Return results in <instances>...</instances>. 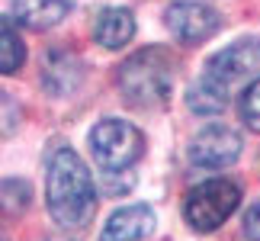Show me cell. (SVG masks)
<instances>
[{
	"mask_svg": "<svg viewBox=\"0 0 260 241\" xmlns=\"http://www.w3.org/2000/svg\"><path fill=\"white\" fill-rule=\"evenodd\" d=\"M154 232V213L148 206H125L109 216L100 241H142Z\"/></svg>",
	"mask_w": 260,
	"mask_h": 241,
	"instance_id": "cell-8",
	"label": "cell"
},
{
	"mask_svg": "<svg viewBox=\"0 0 260 241\" xmlns=\"http://www.w3.org/2000/svg\"><path fill=\"white\" fill-rule=\"evenodd\" d=\"M238 199H241V190L232 180H206L186 193L183 216L196 232H215L238 209Z\"/></svg>",
	"mask_w": 260,
	"mask_h": 241,
	"instance_id": "cell-3",
	"label": "cell"
},
{
	"mask_svg": "<svg viewBox=\"0 0 260 241\" xmlns=\"http://www.w3.org/2000/svg\"><path fill=\"white\" fill-rule=\"evenodd\" d=\"M68 10H71V4H68V0H13L16 19H19L26 29H36V33L58 26V23L68 16Z\"/></svg>",
	"mask_w": 260,
	"mask_h": 241,
	"instance_id": "cell-10",
	"label": "cell"
},
{
	"mask_svg": "<svg viewBox=\"0 0 260 241\" xmlns=\"http://www.w3.org/2000/svg\"><path fill=\"white\" fill-rule=\"evenodd\" d=\"M244 235L247 241H260V203H254L244 216Z\"/></svg>",
	"mask_w": 260,
	"mask_h": 241,
	"instance_id": "cell-14",
	"label": "cell"
},
{
	"mask_svg": "<svg viewBox=\"0 0 260 241\" xmlns=\"http://www.w3.org/2000/svg\"><path fill=\"white\" fill-rule=\"evenodd\" d=\"M186 106L193 109V113H199V116H218L228 106V84H222V80L206 74L203 80H196V84L189 87Z\"/></svg>",
	"mask_w": 260,
	"mask_h": 241,
	"instance_id": "cell-11",
	"label": "cell"
},
{
	"mask_svg": "<svg viewBox=\"0 0 260 241\" xmlns=\"http://www.w3.org/2000/svg\"><path fill=\"white\" fill-rule=\"evenodd\" d=\"M26 58V45L23 39L16 36L13 19H4V48H0V71L4 74H16V68L23 65Z\"/></svg>",
	"mask_w": 260,
	"mask_h": 241,
	"instance_id": "cell-12",
	"label": "cell"
},
{
	"mask_svg": "<svg viewBox=\"0 0 260 241\" xmlns=\"http://www.w3.org/2000/svg\"><path fill=\"white\" fill-rule=\"evenodd\" d=\"M238 155H241V135L228 126H209L189 145V158L199 167H228L238 161Z\"/></svg>",
	"mask_w": 260,
	"mask_h": 241,
	"instance_id": "cell-6",
	"label": "cell"
},
{
	"mask_svg": "<svg viewBox=\"0 0 260 241\" xmlns=\"http://www.w3.org/2000/svg\"><path fill=\"white\" fill-rule=\"evenodd\" d=\"M90 148H93V158L106 170H122V167L135 164V161L142 158L145 138L132 123L103 119V123H96L93 132H90Z\"/></svg>",
	"mask_w": 260,
	"mask_h": 241,
	"instance_id": "cell-4",
	"label": "cell"
},
{
	"mask_svg": "<svg viewBox=\"0 0 260 241\" xmlns=\"http://www.w3.org/2000/svg\"><path fill=\"white\" fill-rule=\"evenodd\" d=\"M93 36L103 48H122L135 36V19L122 7H106V10H100V16L93 23Z\"/></svg>",
	"mask_w": 260,
	"mask_h": 241,
	"instance_id": "cell-9",
	"label": "cell"
},
{
	"mask_svg": "<svg viewBox=\"0 0 260 241\" xmlns=\"http://www.w3.org/2000/svg\"><path fill=\"white\" fill-rule=\"evenodd\" d=\"M167 29L183 39V42H206L218 33L222 26V16L215 13L209 4H193V0H183V4H174L167 10Z\"/></svg>",
	"mask_w": 260,
	"mask_h": 241,
	"instance_id": "cell-5",
	"label": "cell"
},
{
	"mask_svg": "<svg viewBox=\"0 0 260 241\" xmlns=\"http://www.w3.org/2000/svg\"><path fill=\"white\" fill-rule=\"evenodd\" d=\"M257 68H260V42H235L209 58L206 74L222 80V84H235V80L254 74Z\"/></svg>",
	"mask_w": 260,
	"mask_h": 241,
	"instance_id": "cell-7",
	"label": "cell"
},
{
	"mask_svg": "<svg viewBox=\"0 0 260 241\" xmlns=\"http://www.w3.org/2000/svg\"><path fill=\"white\" fill-rule=\"evenodd\" d=\"M119 87H122V94L132 106L142 109L161 106L174 87L171 62L161 52H138L119 68Z\"/></svg>",
	"mask_w": 260,
	"mask_h": 241,
	"instance_id": "cell-2",
	"label": "cell"
},
{
	"mask_svg": "<svg viewBox=\"0 0 260 241\" xmlns=\"http://www.w3.org/2000/svg\"><path fill=\"white\" fill-rule=\"evenodd\" d=\"M45 199L48 213L64 228H84L96 213V190L90 180V170L77 152L58 148L48 161V180H45Z\"/></svg>",
	"mask_w": 260,
	"mask_h": 241,
	"instance_id": "cell-1",
	"label": "cell"
},
{
	"mask_svg": "<svg viewBox=\"0 0 260 241\" xmlns=\"http://www.w3.org/2000/svg\"><path fill=\"white\" fill-rule=\"evenodd\" d=\"M241 116H244V123L251 126L254 132H260V77H257L254 84L244 90V100H241Z\"/></svg>",
	"mask_w": 260,
	"mask_h": 241,
	"instance_id": "cell-13",
	"label": "cell"
}]
</instances>
